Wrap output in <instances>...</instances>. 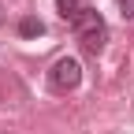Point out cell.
Masks as SVG:
<instances>
[{"label":"cell","instance_id":"5b68a950","mask_svg":"<svg viewBox=\"0 0 134 134\" xmlns=\"http://www.w3.org/2000/svg\"><path fill=\"white\" fill-rule=\"evenodd\" d=\"M119 11H123V19H134V0H119Z\"/></svg>","mask_w":134,"mask_h":134},{"label":"cell","instance_id":"6da1fadb","mask_svg":"<svg viewBox=\"0 0 134 134\" xmlns=\"http://www.w3.org/2000/svg\"><path fill=\"white\" fill-rule=\"evenodd\" d=\"M75 30H78L82 48H86L90 56H100V48H104V41H108V26H104V19H100L93 8L82 11V19L75 23Z\"/></svg>","mask_w":134,"mask_h":134},{"label":"cell","instance_id":"277c9868","mask_svg":"<svg viewBox=\"0 0 134 134\" xmlns=\"http://www.w3.org/2000/svg\"><path fill=\"white\" fill-rule=\"evenodd\" d=\"M19 34H23V37H41L45 26H41V19H34V15H23V19H19Z\"/></svg>","mask_w":134,"mask_h":134},{"label":"cell","instance_id":"8992f818","mask_svg":"<svg viewBox=\"0 0 134 134\" xmlns=\"http://www.w3.org/2000/svg\"><path fill=\"white\" fill-rule=\"evenodd\" d=\"M0 23H4V8H0Z\"/></svg>","mask_w":134,"mask_h":134},{"label":"cell","instance_id":"7a4b0ae2","mask_svg":"<svg viewBox=\"0 0 134 134\" xmlns=\"http://www.w3.org/2000/svg\"><path fill=\"white\" fill-rule=\"evenodd\" d=\"M48 82H52V90H60V93L78 90V82H82V67H78V60L60 56V60L52 63V71H48Z\"/></svg>","mask_w":134,"mask_h":134},{"label":"cell","instance_id":"3957f363","mask_svg":"<svg viewBox=\"0 0 134 134\" xmlns=\"http://www.w3.org/2000/svg\"><path fill=\"white\" fill-rule=\"evenodd\" d=\"M56 11H60V19H67V23L75 26L86 8H82V0H56Z\"/></svg>","mask_w":134,"mask_h":134}]
</instances>
